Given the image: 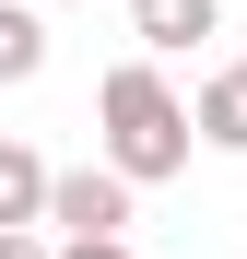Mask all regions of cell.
I'll return each instance as SVG.
<instances>
[{"mask_svg": "<svg viewBox=\"0 0 247 259\" xmlns=\"http://www.w3.org/2000/svg\"><path fill=\"white\" fill-rule=\"evenodd\" d=\"M94 142H106V177H130V189H165V177H188V95L165 82L153 59H118L94 82Z\"/></svg>", "mask_w": 247, "mask_h": 259, "instance_id": "cell-1", "label": "cell"}, {"mask_svg": "<svg viewBox=\"0 0 247 259\" xmlns=\"http://www.w3.org/2000/svg\"><path fill=\"white\" fill-rule=\"evenodd\" d=\"M47 224H59V247H82V236H130V177H106V165L47 177Z\"/></svg>", "mask_w": 247, "mask_h": 259, "instance_id": "cell-2", "label": "cell"}, {"mask_svg": "<svg viewBox=\"0 0 247 259\" xmlns=\"http://www.w3.org/2000/svg\"><path fill=\"white\" fill-rule=\"evenodd\" d=\"M35 224H47V153L0 142V236H35Z\"/></svg>", "mask_w": 247, "mask_h": 259, "instance_id": "cell-3", "label": "cell"}, {"mask_svg": "<svg viewBox=\"0 0 247 259\" xmlns=\"http://www.w3.org/2000/svg\"><path fill=\"white\" fill-rule=\"evenodd\" d=\"M224 24V0H130V35L153 59H177V48H200V35Z\"/></svg>", "mask_w": 247, "mask_h": 259, "instance_id": "cell-4", "label": "cell"}, {"mask_svg": "<svg viewBox=\"0 0 247 259\" xmlns=\"http://www.w3.org/2000/svg\"><path fill=\"white\" fill-rule=\"evenodd\" d=\"M188 142H212V153H247V82H235V71L188 95Z\"/></svg>", "mask_w": 247, "mask_h": 259, "instance_id": "cell-5", "label": "cell"}, {"mask_svg": "<svg viewBox=\"0 0 247 259\" xmlns=\"http://www.w3.org/2000/svg\"><path fill=\"white\" fill-rule=\"evenodd\" d=\"M35 71H47V24L24 0H0V82H35Z\"/></svg>", "mask_w": 247, "mask_h": 259, "instance_id": "cell-6", "label": "cell"}, {"mask_svg": "<svg viewBox=\"0 0 247 259\" xmlns=\"http://www.w3.org/2000/svg\"><path fill=\"white\" fill-rule=\"evenodd\" d=\"M59 259H130V236H82V247H59Z\"/></svg>", "mask_w": 247, "mask_h": 259, "instance_id": "cell-7", "label": "cell"}, {"mask_svg": "<svg viewBox=\"0 0 247 259\" xmlns=\"http://www.w3.org/2000/svg\"><path fill=\"white\" fill-rule=\"evenodd\" d=\"M0 259H59V247L47 236H0Z\"/></svg>", "mask_w": 247, "mask_h": 259, "instance_id": "cell-8", "label": "cell"}, {"mask_svg": "<svg viewBox=\"0 0 247 259\" xmlns=\"http://www.w3.org/2000/svg\"><path fill=\"white\" fill-rule=\"evenodd\" d=\"M235 82H247V59H235Z\"/></svg>", "mask_w": 247, "mask_h": 259, "instance_id": "cell-9", "label": "cell"}]
</instances>
